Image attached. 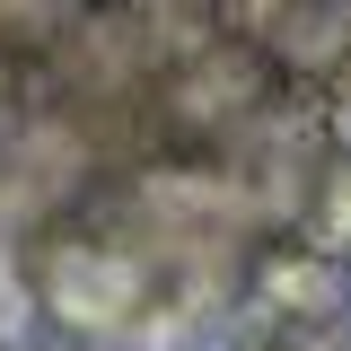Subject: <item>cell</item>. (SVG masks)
Instances as JSON below:
<instances>
[{
    "mask_svg": "<svg viewBox=\"0 0 351 351\" xmlns=\"http://www.w3.org/2000/svg\"><path fill=\"white\" fill-rule=\"evenodd\" d=\"M316 351H351V334H343V343H316Z\"/></svg>",
    "mask_w": 351,
    "mask_h": 351,
    "instance_id": "1",
    "label": "cell"
}]
</instances>
